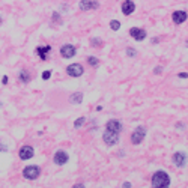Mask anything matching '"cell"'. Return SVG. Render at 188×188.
Returning a JSON list of instances; mask_svg holds the SVG:
<instances>
[{"instance_id": "1", "label": "cell", "mask_w": 188, "mask_h": 188, "mask_svg": "<svg viewBox=\"0 0 188 188\" xmlns=\"http://www.w3.org/2000/svg\"><path fill=\"white\" fill-rule=\"evenodd\" d=\"M152 188H166L170 185V176L164 170H158L152 175Z\"/></svg>"}, {"instance_id": "2", "label": "cell", "mask_w": 188, "mask_h": 188, "mask_svg": "<svg viewBox=\"0 0 188 188\" xmlns=\"http://www.w3.org/2000/svg\"><path fill=\"white\" fill-rule=\"evenodd\" d=\"M41 175V168L38 166H27V167L23 170V176L29 181H35L38 179Z\"/></svg>"}, {"instance_id": "3", "label": "cell", "mask_w": 188, "mask_h": 188, "mask_svg": "<svg viewBox=\"0 0 188 188\" xmlns=\"http://www.w3.org/2000/svg\"><path fill=\"white\" fill-rule=\"evenodd\" d=\"M145 137H146V128L140 125V127H137V128L132 131V134H131V141H132V145H140Z\"/></svg>"}, {"instance_id": "4", "label": "cell", "mask_w": 188, "mask_h": 188, "mask_svg": "<svg viewBox=\"0 0 188 188\" xmlns=\"http://www.w3.org/2000/svg\"><path fill=\"white\" fill-rule=\"evenodd\" d=\"M102 140H104V143L107 146H114V145H118V141H119V134L105 129V132L102 134Z\"/></svg>"}, {"instance_id": "5", "label": "cell", "mask_w": 188, "mask_h": 188, "mask_svg": "<svg viewBox=\"0 0 188 188\" xmlns=\"http://www.w3.org/2000/svg\"><path fill=\"white\" fill-rule=\"evenodd\" d=\"M68 159H69V155L65 150H57L53 157V161H54L56 166H65L68 163Z\"/></svg>"}, {"instance_id": "6", "label": "cell", "mask_w": 188, "mask_h": 188, "mask_svg": "<svg viewBox=\"0 0 188 188\" xmlns=\"http://www.w3.org/2000/svg\"><path fill=\"white\" fill-rule=\"evenodd\" d=\"M75 53H77V50H75V47H74L72 44H65L63 47H60V54H62V57H65V59L74 57Z\"/></svg>"}, {"instance_id": "7", "label": "cell", "mask_w": 188, "mask_h": 188, "mask_svg": "<svg viewBox=\"0 0 188 188\" xmlns=\"http://www.w3.org/2000/svg\"><path fill=\"white\" fill-rule=\"evenodd\" d=\"M83 66L80 65V63H72V65H68L66 66V72H68V75L71 77H80V75H83Z\"/></svg>"}, {"instance_id": "8", "label": "cell", "mask_w": 188, "mask_h": 188, "mask_svg": "<svg viewBox=\"0 0 188 188\" xmlns=\"http://www.w3.org/2000/svg\"><path fill=\"white\" fill-rule=\"evenodd\" d=\"M129 35L134 38L136 41H145L146 38V30L145 29H139V27H131L129 29Z\"/></svg>"}, {"instance_id": "9", "label": "cell", "mask_w": 188, "mask_h": 188, "mask_svg": "<svg viewBox=\"0 0 188 188\" xmlns=\"http://www.w3.org/2000/svg\"><path fill=\"white\" fill-rule=\"evenodd\" d=\"M188 18V14L185 11H175L173 12V15H172V20L175 24H182V23H185Z\"/></svg>"}, {"instance_id": "10", "label": "cell", "mask_w": 188, "mask_h": 188, "mask_svg": "<svg viewBox=\"0 0 188 188\" xmlns=\"http://www.w3.org/2000/svg\"><path fill=\"white\" fill-rule=\"evenodd\" d=\"M105 129H107V131H111V132L120 134V131H122V123H120L119 120H116V119H111V120H109V122L105 123Z\"/></svg>"}, {"instance_id": "11", "label": "cell", "mask_w": 188, "mask_h": 188, "mask_svg": "<svg viewBox=\"0 0 188 188\" xmlns=\"http://www.w3.org/2000/svg\"><path fill=\"white\" fill-rule=\"evenodd\" d=\"M80 9L81 11H90V9H96L99 6L98 2H92V0H81L78 3Z\"/></svg>"}, {"instance_id": "12", "label": "cell", "mask_w": 188, "mask_h": 188, "mask_svg": "<svg viewBox=\"0 0 188 188\" xmlns=\"http://www.w3.org/2000/svg\"><path fill=\"white\" fill-rule=\"evenodd\" d=\"M18 155H20L21 159H30L35 155V150H33L32 146H23L20 149V152H18Z\"/></svg>"}, {"instance_id": "13", "label": "cell", "mask_w": 188, "mask_h": 188, "mask_svg": "<svg viewBox=\"0 0 188 188\" xmlns=\"http://www.w3.org/2000/svg\"><path fill=\"white\" fill-rule=\"evenodd\" d=\"M173 163L178 166V167H184L187 164V155L184 152H176L173 154Z\"/></svg>"}, {"instance_id": "14", "label": "cell", "mask_w": 188, "mask_h": 188, "mask_svg": "<svg viewBox=\"0 0 188 188\" xmlns=\"http://www.w3.org/2000/svg\"><path fill=\"white\" fill-rule=\"evenodd\" d=\"M134 11H136V5H134L132 0H125L122 3V12H123V15H131Z\"/></svg>"}, {"instance_id": "15", "label": "cell", "mask_w": 188, "mask_h": 188, "mask_svg": "<svg viewBox=\"0 0 188 188\" xmlns=\"http://www.w3.org/2000/svg\"><path fill=\"white\" fill-rule=\"evenodd\" d=\"M51 51L50 45H42V47H36V54L39 56L41 60H47V54Z\"/></svg>"}, {"instance_id": "16", "label": "cell", "mask_w": 188, "mask_h": 188, "mask_svg": "<svg viewBox=\"0 0 188 188\" xmlns=\"http://www.w3.org/2000/svg\"><path fill=\"white\" fill-rule=\"evenodd\" d=\"M18 80H20L21 83H29L30 81V74H29V71H26V69H23L20 71V74H18Z\"/></svg>"}, {"instance_id": "17", "label": "cell", "mask_w": 188, "mask_h": 188, "mask_svg": "<svg viewBox=\"0 0 188 188\" xmlns=\"http://www.w3.org/2000/svg\"><path fill=\"white\" fill-rule=\"evenodd\" d=\"M69 101L72 104H81V101H83V93H81V92L72 93V96L69 98Z\"/></svg>"}, {"instance_id": "18", "label": "cell", "mask_w": 188, "mask_h": 188, "mask_svg": "<svg viewBox=\"0 0 188 188\" xmlns=\"http://www.w3.org/2000/svg\"><path fill=\"white\" fill-rule=\"evenodd\" d=\"M87 63H89L90 66H93V68H95V66H98V65H99V60L96 59L95 56H89V57H87Z\"/></svg>"}, {"instance_id": "19", "label": "cell", "mask_w": 188, "mask_h": 188, "mask_svg": "<svg viewBox=\"0 0 188 188\" xmlns=\"http://www.w3.org/2000/svg\"><path fill=\"white\" fill-rule=\"evenodd\" d=\"M84 122H86V118H84V116L78 118L75 122H74V128H80V127H83V125H84Z\"/></svg>"}, {"instance_id": "20", "label": "cell", "mask_w": 188, "mask_h": 188, "mask_svg": "<svg viewBox=\"0 0 188 188\" xmlns=\"http://www.w3.org/2000/svg\"><path fill=\"white\" fill-rule=\"evenodd\" d=\"M110 27H111V30H114V32H116V30L120 29V23H119L118 20H111V21H110Z\"/></svg>"}, {"instance_id": "21", "label": "cell", "mask_w": 188, "mask_h": 188, "mask_svg": "<svg viewBox=\"0 0 188 188\" xmlns=\"http://www.w3.org/2000/svg\"><path fill=\"white\" fill-rule=\"evenodd\" d=\"M90 44H92L93 47H96V45H98V47H102V41L99 39V38H92V39H90Z\"/></svg>"}, {"instance_id": "22", "label": "cell", "mask_w": 188, "mask_h": 188, "mask_svg": "<svg viewBox=\"0 0 188 188\" xmlns=\"http://www.w3.org/2000/svg\"><path fill=\"white\" fill-rule=\"evenodd\" d=\"M127 54H128L129 57H134V56L137 54V51L134 48H131V47H128V48H127Z\"/></svg>"}, {"instance_id": "23", "label": "cell", "mask_w": 188, "mask_h": 188, "mask_svg": "<svg viewBox=\"0 0 188 188\" xmlns=\"http://www.w3.org/2000/svg\"><path fill=\"white\" fill-rule=\"evenodd\" d=\"M50 77H51V71H44V72H42V80H48Z\"/></svg>"}, {"instance_id": "24", "label": "cell", "mask_w": 188, "mask_h": 188, "mask_svg": "<svg viewBox=\"0 0 188 188\" xmlns=\"http://www.w3.org/2000/svg\"><path fill=\"white\" fill-rule=\"evenodd\" d=\"M178 77L179 78H188V72H179Z\"/></svg>"}, {"instance_id": "25", "label": "cell", "mask_w": 188, "mask_h": 188, "mask_svg": "<svg viewBox=\"0 0 188 188\" xmlns=\"http://www.w3.org/2000/svg\"><path fill=\"white\" fill-rule=\"evenodd\" d=\"M154 72H155V74H161V72H163V66H157V68L154 69Z\"/></svg>"}, {"instance_id": "26", "label": "cell", "mask_w": 188, "mask_h": 188, "mask_svg": "<svg viewBox=\"0 0 188 188\" xmlns=\"http://www.w3.org/2000/svg\"><path fill=\"white\" fill-rule=\"evenodd\" d=\"M2 84H8V75H3V78H2Z\"/></svg>"}, {"instance_id": "27", "label": "cell", "mask_w": 188, "mask_h": 188, "mask_svg": "<svg viewBox=\"0 0 188 188\" xmlns=\"http://www.w3.org/2000/svg\"><path fill=\"white\" fill-rule=\"evenodd\" d=\"M72 188H86V187H84V184H75V185H72Z\"/></svg>"}, {"instance_id": "28", "label": "cell", "mask_w": 188, "mask_h": 188, "mask_svg": "<svg viewBox=\"0 0 188 188\" xmlns=\"http://www.w3.org/2000/svg\"><path fill=\"white\" fill-rule=\"evenodd\" d=\"M122 188H131V184H129V182H123Z\"/></svg>"}, {"instance_id": "29", "label": "cell", "mask_w": 188, "mask_h": 188, "mask_svg": "<svg viewBox=\"0 0 188 188\" xmlns=\"http://www.w3.org/2000/svg\"><path fill=\"white\" fill-rule=\"evenodd\" d=\"M0 24H2V17H0Z\"/></svg>"}]
</instances>
